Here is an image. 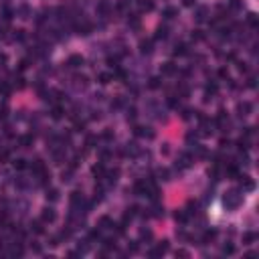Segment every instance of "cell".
<instances>
[{"label":"cell","instance_id":"1","mask_svg":"<svg viewBox=\"0 0 259 259\" xmlns=\"http://www.w3.org/2000/svg\"><path fill=\"white\" fill-rule=\"evenodd\" d=\"M166 249H168V245H166V243H164V245L160 243V245H158V247H156V249H154V251H152L150 255H162V253H164V251H166Z\"/></svg>","mask_w":259,"mask_h":259},{"label":"cell","instance_id":"2","mask_svg":"<svg viewBox=\"0 0 259 259\" xmlns=\"http://www.w3.org/2000/svg\"><path fill=\"white\" fill-rule=\"evenodd\" d=\"M223 253H225V255H233L235 253V247H233V245H225V247H223Z\"/></svg>","mask_w":259,"mask_h":259},{"label":"cell","instance_id":"3","mask_svg":"<svg viewBox=\"0 0 259 259\" xmlns=\"http://www.w3.org/2000/svg\"><path fill=\"white\" fill-rule=\"evenodd\" d=\"M43 219H45V221H53V219H55V213H53V210H47V213L43 215Z\"/></svg>","mask_w":259,"mask_h":259}]
</instances>
